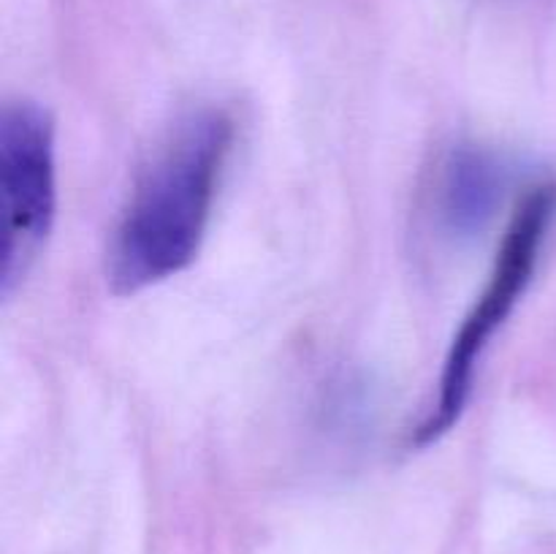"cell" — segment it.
<instances>
[{
    "instance_id": "obj_2",
    "label": "cell",
    "mask_w": 556,
    "mask_h": 554,
    "mask_svg": "<svg viewBox=\"0 0 556 554\" xmlns=\"http://www.w3.org/2000/svg\"><path fill=\"white\" fill-rule=\"evenodd\" d=\"M556 217V185L538 182L519 199L508 228H505L503 244L494 259L492 275H489L483 293L472 310L467 313L465 324L456 331L451 351L445 356L443 375H440V389L429 411L410 432V443L424 445L438 443L443 435L459 424L467 402H470L476 373L481 367V358L486 353L489 342L494 340L500 326L508 320L519 299L525 297L530 286L535 266L541 261L543 244Z\"/></svg>"
},
{
    "instance_id": "obj_4",
    "label": "cell",
    "mask_w": 556,
    "mask_h": 554,
    "mask_svg": "<svg viewBox=\"0 0 556 554\" xmlns=\"http://www.w3.org/2000/svg\"><path fill=\"white\" fill-rule=\"evenodd\" d=\"M514 172L508 158L459 141L438 158L424 190V217L440 242L467 244L481 237L503 210Z\"/></svg>"
},
{
    "instance_id": "obj_3",
    "label": "cell",
    "mask_w": 556,
    "mask_h": 554,
    "mask_svg": "<svg viewBox=\"0 0 556 554\" xmlns=\"http://www.w3.org/2000/svg\"><path fill=\"white\" fill-rule=\"evenodd\" d=\"M58 212L54 128L30 101L0 114V291L11 297L30 275Z\"/></svg>"
},
{
    "instance_id": "obj_1",
    "label": "cell",
    "mask_w": 556,
    "mask_h": 554,
    "mask_svg": "<svg viewBox=\"0 0 556 554\" xmlns=\"http://www.w3.org/2000/svg\"><path fill=\"white\" fill-rule=\"evenodd\" d=\"M233 119L206 106L179 119L136 179L109 244L114 293H139L188 269L210 228Z\"/></svg>"
}]
</instances>
